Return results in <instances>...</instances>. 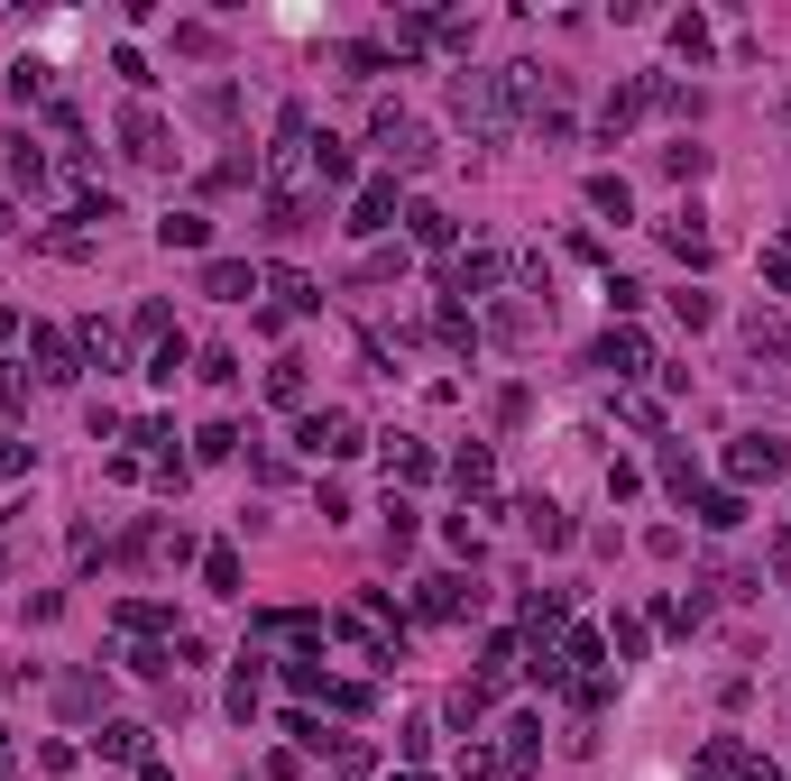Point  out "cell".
<instances>
[{
  "label": "cell",
  "mask_w": 791,
  "mask_h": 781,
  "mask_svg": "<svg viewBox=\"0 0 791 781\" xmlns=\"http://www.w3.org/2000/svg\"><path fill=\"white\" fill-rule=\"evenodd\" d=\"M451 120L470 129L479 147L516 129V101H506V74H451Z\"/></svg>",
  "instance_id": "6da1fadb"
},
{
  "label": "cell",
  "mask_w": 791,
  "mask_h": 781,
  "mask_svg": "<svg viewBox=\"0 0 791 781\" xmlns=\"http://www.w3.org/2000/svg\"><path fill=\"white\" fill-rule=\"evenodd\" d=\"M369 147L387 156V175H424V166H432V139H424V120H415V111H396V101H377V120H369Z\"/></svg>",
  "instance_id": "7a4b0ae2"
},
{
  "label": "cell",
  "mask_w": 791,
  "mask_h": 781,
  "mask_svg": "<svg viewBox=\"0 0 791 781\" xmlns=\"http://www.w3.org/2000/svg\"><path fill=\"white\" fill-rule=\"evenodd\" d=\"M746 377L755 386H791V331H782V312H746Z\"/></svg>",
  "instance_id": "3957f363"
},
{
  "label": "cell",
  "mask_w": 791,
  "mask_h": 781,
  "mask_svg": "<svg viewBox=\"0 0 791 781\" xmlns=\"http://www.w3.org/2000/svg\"><path fill=\"white\" fill-rule=\"evenodd\" d=\"M331 635H350V644H360V653H377V662H396V644H405V625H396V607H387V597H360V607H341V625H331Z\"/></svg>",
  "instance_id": "277c9868"
},
{
  "label": "cell",
  "mask_w": 791,
  "mask_h": 781,
  "mask_svg": "<svg viewBox=\"0 0 791 781\" xmlns=\"http://www.w3.org/2000/svg\"><path fill=\"white\" fill-rule=\"evenodd\" d=\"M295 441H304V460H350V451H360V414L314 405V414L295 424Z\"/></svg>",
  "instance_id": "5b68a950"
},
{
  "label": "cell",
  "mask_w": 791,
  "mask_h": 781,
  "mask_svg": "<svg viewBox=\"0 0 791 781\" xmlns=\"http://www.w3.org/2000/svg\"><path fill=\"white\" fill-rule=\"evenodd\" d=\"M120 156H130V166H166V156H175V129L139 101V111H120Z\"/></svg>",
  "instance_id": "8992f818"
},
{
  "label": "cell",
  "mask_w": 791,
  "mask_h": 781,
  "mask_svg": "<svg viewBox=\"0 0 791 781\" xmlns=\"http://www.w3.org/2000/svg\"><path fill=\"white\" fill-rule=\"evenodd\" d=\"M506 276H516V267H506V249H461V257H451V267H442V285H451V295H497V285Z\"/></svg>",
  "instance_id": "52a82bcc"
},
{
  "label": "cell",
  "mask_w": 791,
  "mask_h": 781,
  "mask_svg": "<svg viewBox=\"0 0 791 781\" xmlns=\"http://www.w3.org/2000/svg\"><path fill=\"white\" fill-rule=\"evenodd\" d=\"M29 350H37V377H46V386H74V377H84V359H74V331L37 322V331H29Z\"/></svg>",
  "instance_id": "ba28073f"
},
{
  "label": "cell",
  "mask_w": 791,
  "mask_h": 781,
  "mask_svg": "<svg viewBox=\"0 0 791 781\" xmlns=\"http://www.w3.org/2000/svg\"><path fill=\"white\" fill-rule=\"evenodd\" d=\"M590 359H598L607 377H645V369H653V350H645V331H635V322H617V331H607V341H598Z\"/></svg>",
  "instance_id": "9c48e42d"
},
{
  "label": "cell",
  "mask_w": 791,
  "mask_h": 781,
  "mask_svg": "<svg viewBox=\"0 0 791 781\" xmlns=\"http://www.w3.org/2000/svg\"><path fill=\"white\" fill-rule=\"evenodd\" d=\"M387 221H396V175H369V185L350 194V230H360V240H377Z\"/></svg>",
  "instance_id": "30bf717a"
},
{
  "label": "cell",
  "mask_w": 791,
  "mask_h": 781,
  "mask_svg": "<svg viewBox=\"0 0 791 781\" xmlns=\"http://www.w3.org/2000/svg\"><path fill=\"white\" fill-rule=\"evenodd\" d=\"M727 469H736V479H782V469H791V451H782V441L773 432H746V441H736V451H727Z\"/></svg>",
  "instance_id": "8fae6325"
},
{
  "label": "cell",
  "mask_w": 791,
  "mask_h": 781,
  "mask_svg": "<svg viewBox=\"0 0 791 781\" xmlns=\"http://www.w3.org/2000/svg\"><path fill=\"white\" fill-rule=\"evenodd\" d=\"M653 230H662V249H672L681 267H708V257H718V240H708L700 212H672V221H653Z\"/></svg>",
  "instance_id": "7c38bea8"
},
{
  "label": "cell",
  "mask_w": 791,
  "mask_h": 781,
  "mask_svg": "<svg viewBox=\"0 0 791 781\" xmlns=\"http://www.w3.org/2000/svg\"><path fill=\"white\" fill-rule=\"evenodd\" d=\"M259 295H267V322H295V312H314V304H322V295H314V276H295V267H267Z\"/></svg>",
  "instance_id": "4fadbf2b"
},
{
  "label": "cell",
  "mask_w": 791,
  "mask_h": 781,
  "mask_svg": "<svg viewBox=\"0 0 791 781\" xmlns=\"http://www.w3.org/2000/svg\"><path fill=\"white\" fill-rule=\"evenodd\" d=\"M415 607H424V616H470V607H479V588L461 580V570H432V580L415 588Z\"/></svg>",
  "instance_id": "5bb4252c"
},
{
  "label": "cell",
  "mask_w": 791,
  "mask_h": 781,
  "mask_svg": "<svg viewBox=\"0 0 791 781\" xmlns=\"http://www.w3.org/2000/svg\"><path fill=\"white\" fill-rule=\"evenodd\" d=\"M405 230H415V249H432V257H461V221H451L442 202H415V212H405Z\"/></svg>",
  "instance_id": "9a60e30c"
},
{
  "label": "cell",
  "mask_w": 791,
  "mask_h": 781,
  "mask_svg": "<svg viewBox=\"0 0 791 781\" xmlns=\"http://www.w3.org/2000/svg\"><path fill=\"white\" fill-rule=\"evenodd\" d=\"M0 166H10V185H29V194H46V185H56V156H46V147L29 139V129L10 139V156H0Z\"/></svg>",
  "instance_id": "2e32d148"
},
{
  "label": "cell",
  "mask_w": 791,
  "mask_h": 781,
  "mask_svg": "<svg viewBox=\"0 0 791 781\" xmlns=\"http://www.w3.org/2000/svg\"><path fill=\"white\" fill-rule=\"evenodd\" d=\"M259 267H249V257H212V267H202V295H221V304H249V295H259Z\"/></svg>",
  "instance_id": "e0dca14e"
},
{
  "label": "cell",
  "mask_w": 791,
  "mask_h": 781,
  "mask_svg": "<svg viewBox=\"0 0 791 781\" xmlns=\"http://www.w3.org/2000/svg\"><path fill=\"white\" fill-rule=\"evenodd\" d=\"M645 101H653L645 84H617V92H607V101H598V139H607V147H617V139H626V129H635V120H645Z\"/></svg>",
  "instance_id": "ac0fdd59"
},
{
  "label": "cell",
  "mask_w": 791,
  "mask_h": 781,
  "mask_svg": "<svg viewBox=\"0 0 791 781\" xmlns=\"http://www.w3.org/2000/svg\"><path fill=\"white\" fill-rule=\"evenodd\" d=\"M525 534L543 542V552H571V542H580V525H571V515H561L552 497H525Z\"/></svg>",
  "instance_id": "d6986e66"
},
{
  "label": "cell",
  "mask_w": 791,
  "mask_h": 781,
  "mask_svg": "<svg viewBox=\"0 0 791 781\" xmlns=\"http://www.w3.org/2000/svg\"><path fill=\"white\" fill-rule=\"evenodd\" d=\"M29 240H37L46 257H92V249H101V230H92V221H37Z\"/></svg>",
  "instance_id": "ffe728a7"
},
{
  "label": "cell",
  "mask_w": 791,
  "mask_h": 781,
  "mask_svg": "<svg viewBox=\"0 0 791 781\" xmlns=\"http://www.w3.org/2000/svg\"><path fill=\"white\" fill-rule=\"evenodd\" d=\"M543 331H552V304H534V295L497 304V341H543Z\"/></svg>",
  "instance_id": "44dd1931"
},
{
  "label": "cell",
  "mask_w": 791,
  "mask_h": 781,
  "mask_svg": "<svg viewBox=\"0 0 791 781\" xmlns=\"http://www.w3.org/2000/svg\"><path fill=\"white\" fill-rule=\"evenodd\" d=\"M451 487H461L470 506H488V497H497V460H488V451H479V441H470V451L451 460Z\"/></svg>",
  "instance_id": "7402d4cb"
},
{
  "label": "cell",
  "mask_w": 791,
  "mask_h": 781,
  "mask_svg": "<svg viewBox=\"0 0 791 781\" xmlns=\"http://www.w3.org/2000/svg\"><path fill=\"white\" fill-rule=\"evenodd\" d=\"M691 515H700L708 534H736V525H746V497H727V487H700V497H691Z\"/></svg>",
  "instance_id": "603a6c76"
},
{
  "label": "cell",
  "mask_w": 791,
  "mask_h": 781,
  "mask_svg": "<svg viewBox=\"0 0 791 781\" xmlns=\"http://www.w3.org/2000/svg\"><path fill=\"white\" fill-rule=\"evenodd\" d=\"M506 681H516V644H506V635H488V653H479V681H470V690H479V698H497Z\"/></svg>",
  "instance_id": "cb8c5ba5"
},
{
  "label": "cell",
  "mask_w": 791,
  "mask_h": 781,
  "mask_svg": "<svg viewBox=\"0 0 791 781\" xmlns=\"http://www.w3.org/2000/svg\"><path fill=\"white\" fill-rule=\"evenodd\" d=\"M534 754H543V726L516 717V726H506V745H497V772H534Z\"/></svg>",
  "instance_id": "d4e9b609"
},
{
  "label": "cell",
  "mask_w": 791,
  "mask_h": 781,
  "mask_svg": "<svg viewBox=\"0 0 791 781\" xmlns=\"http://www.w3.org/2000/svg\"><path fill=\"white\" fill-rule=\"evenodd\" d=\"M92 745L111 754V763H147V726H130V717H111V726H101Z\"/></svg>",
  "instance_id": "484cf974"
},
{
  "label": "cell",
  "mask_w": 791,
  "mask_h": 781,
  "mask_svg": "<svg viewBox=\"0 0 791 781\" xmlns=\"http://www.w3.org/2000/svg\"><path fill=\"white\" fill-rule=\"evenodd\" d=\"M590 212H598V221H635V194H626V175H590Z\"/></svg>",
  "instance_id": "4316f807"
},
{
  "label": "cell",
  "mask_w": 791,
  "mask_h": 781,
  "mask_svg": "<svg viewBox=\"0 0 791 781\" xmlns=\"http://www.w3.org/2000/svg\"><path fill=\"white\" fill-rule=\"evenodd\" d=\"M10 92H19V101H56V65L19 56V65H10Z\"/></svg>",
  "instance_id": "83f0119b"
},
{
  "label": "cell",
  "mask_w": 791,
  "mask_h": 781,
  "mask_svg": "<svg viewBox=\"0 0 791 781\" xmlns=\"http://www.w3.org/2000/svg\"><path fill=\"white\" fill-rule=\"evenodd\" d=\"M157 240H166V249H212V221H202V212H166Z\"/></svg>",
  "instance_id": "f1b7e54d"
},
{
  "label": "cell",
  "mask_w": 791,
  "mask_h": 781,
  "mask_svg": "<svg viewBox=\"0 0 791 781\" xmlns=\"http://www.w3.org/2000/svg\"><path fill=\"white\" fill-rule=\"evenodd\" d=\"M202 588L240 597V552H231V542H212V552H202Z\"/></svg>",
  "instance_id": "f546056e"
},
{
  "label": "cell",
  "mask_w": 791,
  "mask_h": 781,
  "mask_svg": "<svg viewBox=\"0 0 791 781\" xmlns=\"http://www.w3.org/2000/svg\"><path fill=\"white\" fill-rule=\"evenodd\" d=\"M387 479H405V487L432 479V451H424V441H387Z\"/></svg>",
  "instance_id": "4dcf8cb0"
},
{
  "label": "cell",
  "mask_w": 791,
  "mask_h": 781,
  "mask_svg": "<svg viewBox=\"0 0 791 781\" xmlns=\"http://www.w3.org/2000/svg\"><path fill=\"white\" fill-rule=\"evenodd\" d=\"M267 405H304V359H276V369H267Z\"/></svg>",
  "instance_id": "1f68e13d"
},
{
  "label": "cell",
  "mask_w": 791,
  "mask_h": 781,
  "mask_svg": "<svg viewBox=\"0 0 791 781\" xmlns=\"http://www.w3.org/2000/svg\"><path fill=\"white\" fill-rule=\"evenodd\" d=\"M56 698H65V717H92V708H101V681H92V671H65Z\"/></svg>",
  "instance_id": "d6a6232c"
},
{
  "label": "cell",
  "mask_w": 791,
  "mask_h": 781,
  "mask_svg": "<svg viewBox=\"0 0 791 781\" xmlns=\"http://www.w3.org/2000/svg\"><path fill=\"white\" fill-rule=\"evenodd\" d=\"M120 635H175V616L147 607V597H130V607H120Z\"/></svg>",
  "instance_id": "836d02e7"
},
{
  "label": "cell",
  "mask_w": 791,
  "mask_h": 781,
  "mask_svg": "<svg viewBox=\"0 0 791 781\" xmlns=\"http://www.w3.org/2000/svg\"><path fill=\"white\" fill-rule=\"evenodd\" d=\"M314 175H322V185H350V147L331 139V129H322V139H314Z\"/></svg>",
  "instance_id": "e575fe53"
},
{
  "label": "cell",
  "mask_w": 791,
  "mask_h": 781,
  "mask_svg": "<svg viewBox=\"0 0 791 781\" xmlns=\"http://www.w3.org/2000/svg\"><path fill=\"white\" fill-rule=\"evenodd\" d=\"M259 635H276V644H322V616H259Z\"/></svg>",
  "instance_id": "d590c367"
},
{
  "label": "cell",
  "mask_w": 791,
  "mask_h": 781,
  "mask_svg": "<svg viewBox=\"0 0 791 781\" xmlns=\"http://www.w3.org/2000/svg\"><path fill=\"white\" fill-rule=\"evenodd\" d=\"M662 487H672V497H681V506H691V497H700V469H691V451H662Z\"/></svg>",
  "instance_id": "8d00e7d4"
},
{
  "label": "cell",
  "mask_w": 791,
  "mask_h": 781,
  "mask_svg": "<svg viewBox=\"0 0 791 781\" xmlns=\"http://www.w3.org/2000/svg\"><path fill=\"white\" fill-rule=\"evenodd\" d=\"M259 681H267V671H259V653H249L240 681H231V717H259Z\"/></svg>",
  "instance_id": "74e56055"
},
{
  "label": "cell",
  "mask_w": 791,
  "mask_h": 781,
  "mask_svg": "<svg viewBox=\"0 0 791 781\" xmlns=\"http://www.w3.org/2000/svg\"><path fill=\"white\" fill-rule=\"evenodd\" d=\"M231 451H240L231 424H202V432H194V460H231Z\"/></svg>",
  "instance_id": "f35d334b"
},
{
  "label": "cell",
  "mask_w": 791,
  "mask_h": 781,
  "mask_svg": "<svg viewBox=\"0 0 791 781\" xmlns=\"http://www.w3.org/2000/svg\"><path fill=\"white\" fill-rule=\"evenodd\" d=\"M130 331H139V341H175V312H166V304H139Z\"/></svg>",
  "instance_id": "ab89813d"
},
{
  "label": "cell",
  "mask_w": 791,
  "mask_h": 781,
  "mask_svg": "<svg viewBox=\"0 0 791 781\" xmlns=\"http://www.w3.org/2000/svg\"><path fill=\"white\" fill-rule=\"evenodd\" d=\"M231 185H249V156H221V166L202 175V194H231Z\"/></svg>",
  "instance_id": "60d3db41"
},
{
  "label": "cell",
  "mask_w": 791,
  "mask_h": 781,
  "mask_svg": "<svg viewBox=\"0 0 791 781\" xmlns=\"http://www.w3.org/2000/svg\"><path fill=\"white\" fill-rule=\"evenodd\" d=\"M672 312H681V322H691V331H700V322H708V312H718V304H708V295H700V285H681V295H672Z\"/></svg>",
  "instance_id": "b9f144b4"
},
{
  "label": "cell",
  "mask_w": 791,
  "mask_h": 781,
  "mask_svg": "<svg viewBox=\"0 0 791 781\" xmlns=\"http://www.w3.org/2000/svg\"><path fill=\"white\" fill-rule=\"evenodd\" d=\"M387 542H396V552L415 542V506H405V497H387Z\"/></svg>",
  "instance_id": "7bdbcfd3"
},
{
  "label": "cell",
  "mask_w": 791,
  "mask_h": 781,
  "mask_svg": "<svg viewBox=\"0 0 791 781\" xmlns=\"http://www.w3.org/2000/svg\"><path fill=\"white\" fill-rule=\"evenodd\" d=\"M763 276H773V285H782V295H791V257H782V249H773V257H763Z\"/></svg>",
  "instance_id": "ee69618b"
},
{
  "label": "cell",
  "mask_w": 791,
  "mask_h": 781,
  "mask_svg": "<svg viewBox=\"0 0 791 781\" xmlns=\"http://www.w3.org/2000/svg\"><path fill=\"white\" fill-rule=\"evenodd\" d=\"M773 570H782V580H791V534H782V542H773Z\"/></svg>",
  "instance_id": "f6af8a7d"
},
{
  "label": "cell",
  "mask_w": 791,
  "mask_h": 781,
  "mask_svg": "<svg viewBox=\"0 0 791 781\" xmlns=\"http://www.w3.org/2000/svg\"><path fill=\"white\" fill-rule=\"evenodd\" d=\"M736 772H746V781H782V772H773V763H736Z\"/></svg>",
  "instance_id": "bcb514c9"
},
{
  "label": "cell",
  "mask_w": 791,
  "mask_h": 781,
  "mask_svg": "<svg viewBox=\"0 0 791 781\" xmlns=\"http://www.w3.org/2000/svg\"><path fill=\"white\" fill-rule=\"evenodd\" d=\"M396 781H432V772H396Z\"/></svg>",
  "instance_id": "7dc6e473"
},
{
  "label": "cell",
  "mask_w": 791,
  "mask_h": 781,
  "mask_svg": "<svg viewBox=\"0 0 791 781\" xmlns=\"http://www.w3.org/2000/svg\"><path fill=\"white\" fill-rule=\"evenodd\" d=\"M0 230H10V202H0Z\"/></svg>",
  "instance_id": "c3c4849f"
}]
</instances>
